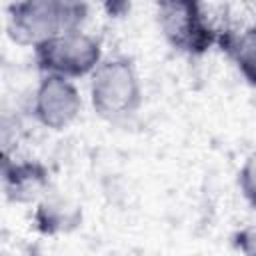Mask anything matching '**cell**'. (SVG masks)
Returning <instances> with one entry per match:
<instances>
[{
    "label": "cell",
    "instance_id": "7",
    "mask_svg": "<svg viewBox=\"0 0 256 256\" xmlns=\"http://www.w3.org/2000/svg\"><path fill=\"white\" fill-rule=\"evenodd\" d=\"M32 220L40 234L54 236V234H64V232L78 228L82 222V212L70 200H66L62 196L46 194L36 204Z\"/></svg>",
    "mask_w": 256,
    "mask_h": 256
},
{
    "label": "cell",
    "instance_id": "6",
    "mask_svg": "<svg viewBox=\"0 0 256 256\" xmlns=\"http://www.w3.org/2000/svg\"><path fill=\"white\" fill-rule=\"evenodd\" d=\"M2 188L10 202H34L48 194L50 172L38 160H10L8 156H4Z\"/></svg>",
    "mask_w": 256,
    "mask_h": 256
},
{
    "label": "cell",
    "instance_id": "9",
    "mask_svg": "<svg viewBox=\"0 0 256 256\" xmlns=\"http://www.w3.org/2000/svg\"><path fill=\"white\" fill-rule=\"evenodd\" d=\"M238 188L244 200L256 208V152L248 154L238 170Z\"/></svg>",
    "mask_w": 256,
    "mask_h": 256
},
{
    "label": "cell",
    "instance_id": "8",
    "mask_svg": "<svg viewBox=\"0 0 256 256\" xmlns=\"http://www.w3.org/2000/svg\"><path fill=\"white\" fill-rule=\"evenodd\" d=\"M218 46L234 60L242 78L256 88V24L246 26L242 32L220 28Z\"/></svg>",
    "mask_w": 256,
    "mask_h": 256
},
{
    "label": "cell",
    "instance_id": "5",
    "mask_svg": "<svg viewBox=\"0 0 256 256\" xmlns=\"http://www.w3.org/2000/svg\"><path fill=\"white\" fill-rule=\"evenodd\" d=\"M82 110V98L70 78L44 74L32 96V114L50 130L68 128Z\"/></svg>",
    "mask_w": 256,
    "mask_h": 256
},
{
    "label": "cell",
    "instance_id": "10",
    "mask_svg": "<svg viewBox=\"0 0 256 256\" xmlns=\"http://www.w3.org/2000/svg\"><path fill=\"white\" fill-rule=\"evenodd\" d=\"M232 246L242 256H256V222L236 230L232 236Z\"/></svg>",
    "mask_w": 256,
    "mask_h": 256
},
{
    "label": "cell",
    "instance_id": "1",
    "mask_svg": "<svg viewBox=\"0 0 256 256\" xmlns=\"http://www.w3.org/2000/svg\"><path fill=\"white\" fill-rule=\"evenodd\" d=\"M88 4L66 0H26L8 6V34L16 44L32 46L70 30H82Z\"/></svg>",
    "mask_w": 256,
    "mask_h": 256
},
{
    "label": "cell",
    "instance_id": "4",
    "mask_svg": "<svg viewBox=\"0 0 256 256\" xmlns=\"http://www.w3.org/2000/svg\"><path fill=\"white\" fill-rule=\"evenodd\" d=\"M156 20L164 40L188 56H202L218 44L220 28L210 22L198 2H160L156 4Z\"/></svg>",
    "mask_w": 256,
    "mask_h": 256
},
{
    "label": "cell",
    "instance_id": "3",
    "mask_svg": "<svg viewBox=\"0 0 256 256\" xmlns=\"http://www.w3.org/2000/svg\"><path fill=\"white\" fill-rule=\"evenodd\" d=\"M32 50H34V62L42 72V76L54 74L70 80L88 74L92 76L94 70L104 60L100 40L84 30L62 32L38 44Z\"/></svg>",
    "mask_w": 256,
    "mask_h": 256
},
{
    "label": "cell",
    "instance_id": "2",
    "mask_svg": "<svg viewBox=\"0 0 256 256\" xmlns=\"http://www.w3.org/2000/svg\"><path fill=\"white\" fill-rule=\"evenodd\" d=\"M90 102L104 120H122L138 112L142 104V84L130 58H104L90 76Z\"/></svg>",
    "mask_w": 256,
    "mask_h": 256
}]
</instances>
